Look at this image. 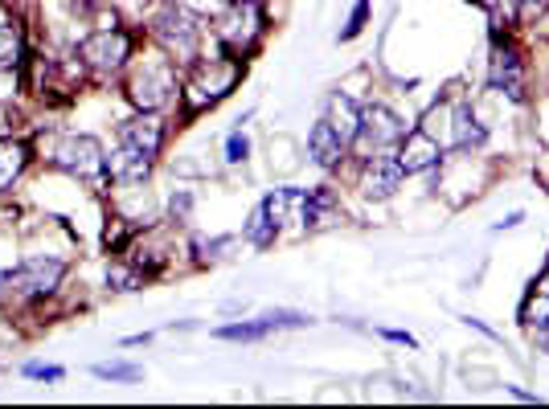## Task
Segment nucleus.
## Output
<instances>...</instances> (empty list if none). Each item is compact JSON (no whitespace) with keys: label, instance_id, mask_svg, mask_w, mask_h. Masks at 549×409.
Returning a JSON list of instances; mask_svg holds the SVG:
<instances>
[{"label":"nucleus","instance_id":"1","mask_svg":"<svg viewBox=\"0 0 549 409\" xmlns=\"http://www.w3.org/2000/svg\"><path fill=\"white\" fill-rule=\"evenodd\" d=\"M242 58H201V62H193V74H189V82H185V107L197 115V111H205V107H214V103H222L230 90L238 86V78H242Z\"/></svg>","mask_w":549,"mask_h":409},{"label":"nucleus","instance_id":"2","mask_svg":"<svg viewBox=\"0 0 549 409\" xmlns=\"http://www.w3.org/2000/svg\"><path fill=\"white\" fill-rule=\"evenodd\" d=\"M406 131H410V127H406L390 107L369 103V107H361V127H357V135H353V144H357L361 160H369V156L394 152V148L406 140Z\"/></svg>","mask_w":549,"mask_h":409},{"label":"nucleus","instance_id":"3","mask_svg":"<svg viewBox=\"0 0 549 409\" xmlns=\"http://www.w3.org/2000/svg\"><path fill=\"white\" fill-rule=\"evenodd\" d=\"M152 37L164 45L177 62H197V41H201V25L193 21V13L185 5H168L152 17Z\"/></svg>","mask_w":549,"mask_h":409},{"label":"nucleus","instance_id":"4","mask_svg":"<svg viewBox=\"0 0 549 409\" xmlns=\"http://www.w3.org/2000/svg\"><path fill=\"white\" fill-rule=\"evenodd\" d=\"M50 160L78 180H95V185L111 176V164H107L99 140H91V135H62L58 148L50 152Z\"/></svg>","mask_w":549,"mask_h":409},{"label":"nucleus","instance_id":"5","mask_svg":"<svg viewBox=\"0 0 549 409\" xmlns=\"http://www.w3.org/2000/svg\"><path fill=\"white\" fill-rule=\"evenodd\" d=\"M263 13H259V5H234L218 17V37H222V45L234 54V58H246V54H255V45H259V37H263Z\"/></svg>","mask_w":549,"mask_h":409},{"label":"nucleus","instance_id":"6","mask_svg":"<svg viewBox=\"0 0 549 409\" xmlns=\"http://www.w3.org/2000/svg\"><path fill=\"white\" fill-rule=\"evenodd\" d=\"M177 90V74L164 58L156 62H144L132 78H128V99L140 107V111H160Z\"/></svg>","mask_w":549,"mask_h":409},{"label":"nucleus","instance_id":"7","mask_svg":"<svg viewBox=\"0 0 549 409\" xmlns=\"http://www.w3.org/2000/svg\"><path fill=\"white\" fill-rule=\"evenodd\" d=\"M78 54H82V62H87V66L111 74V70H119L123 62H128V54H132V37L123 33V29H99V33H91L87 41L78 45Z\"/></svg>","mask_w":549,"mask_h":409},{"label":"nucleus","instance_id":"8","mask_svg":"<svg viewBox=\"0 0 549 409\" xmlns=\"http://www.w3.org/2000/svg\"><path fill=\"white\" fill-rule=\"evenodd\" d=\"M66 275V262L58 258H25L13 270V291L17 295H50Z\"/></svg>","mask_w":549,"mask_h":409},{"label":"nucleus","instance_id":"9","mask_svg":"<svg viewBox=\"0 0 549 409\" xmlns=\"http://www.w3.org/2000/svg\"><path fill=\"white\" fill-rule=\"evenodd\" d=\"M402 164H398V152H382V156H369L365 160V172H361V193L373 197V201H386L394 197V189L402 185Z\"/></svg>","mask_w":549,"mask_h":409},{"label":"nucleus","instance_id":"10","mask_svg":"<svg viewBox=\"0 0 549 409\" xmlns=\"http://www.w3.org/2000/svg\"><path fill=\"white\" fill-rule=\"evenodd\" d=\"M439 160H443V148H439V140H435L427 127L406 131V140L398 144V164H402L406 176H410V172H427V168H435Z\"/></svg>","mask_w":549,"mask_h":409},{"label":"nucleus","instance_id":"11","mask_svg":"<svg viewBox=\"0 0 549 409\" xmlns=\"http://www.w3.org/2000/svg\"><path fill=\"white\" fill-rule=\"evenodd\" d=\"M488 82L496 90H504L509 99H525V66H521V54L513 45H496L492 50V66H488Z\"/></svg>","mask_w":549,"mask_h":409},{"label":"nucleus","instance_id":"12","mask_svg":"<svg viewBox=\"0 0 549 409\" xmlns=\"http://www.w3.org/2000/svg\"><path fill=\"white\" fill-rule=\"evenodd\" d=\"M119 144H128L144 156H156L160 144H164V123L156 119V111H144L140 119H128L119 127Z\"/></svg>","mask_w":549,"mask_h":409},{"label":"nucleus","instance_id":"13","mask_svg":"<svg viewBox=\"0 0 549 409\" xmlns=\"http://www.w3.org/2000/svg\"><path fill=\"white\" fill-rule=\"evenodd\" d=\"M345 140H341V131H336L328 119H320L312 131H308V156L320 164V168H341L345 160Z\"/></svg>","mask_w":549,"mask_h":409},{"label":"nucleus","instance_id":"14","mask_svg":"<svg viewBox=\"0 0 549 409\" xmlns=\"http://www.w3.org/2000/svg\"><path fill=\"white\" fill-rule=\"evenodd\" d=\"M484 140H488V131L476 123L472 103L468 99H455V107H451V148L468 152V148H480Z\"/></svg>","mask_w":549,"mask_h":409},{"label":"nucleus","instance_id":"15","mask_svg":"<svg viewBox=\"0 0 549 409\" xmlns=\"http://www.w3.org/2000/svg\"><path fill=\"white\" fill-rule=\"evenodd\" d=\"M107 164H111V176L123 180V185H140V180L152 172V156H144V152H136L128 144H119V152Z\"/></svg>","mask_w":549,"mask_h":409},{"label":"nucleus","instance_id":"16","mask_svg":"<svg viewBox=\"0 0 549 409\" xmlns=\"http://www.w3.org/2000/svg\"><path fill=\"white\" fill-rule=\"evenodd\" d=\"M328 123L341 131L345 144H353V135H357V127H361V107H357L349 95H332V103H328Z\"/></svg>","mask_w":549,"mask_h":409},{"label":"nucleus","instance_id":"17","mask_svg":"<svg viewBox=\"0 0 549 409\" xmlns=\"http://www.w3.org/2000/svg\"><path fill=\"white\" fill-rule=\"evenodd\" d=\"M242 234H246V242H250V246L267 250V246L279 238V221L267 213V205H255V213H250V221L242 225Z\"/></svg>","mask_w":549,"mask_h":409},{"label":"nucleus","instance_id":"18","mask_svg":"<svg viewBox=\"0 0 549 409\" xmlns=\"http://www.w3.org/2000/svg\"><path fill=\"white\" fill-rule=\"evenodd\" d=\"M29 164V148L21 140H0V189H9Z\"/></svg>","mask_w":549,"mask_h":409},{"label":"nucleus","instance_id":"19","mask_svg":"<svg viewBox=\"0 0 549 409\" xmlns=\"http://www.w3.org/2000/svg\"><path fill=\"white\" fill-rule=\"evenodd\" d=\"M271 332H279V328H275V320H271V315H263V320L226 324V328H218L214 336H218V340H242V344H250V340H267Z\"/></svg>","mask_w":549,"mask_h":409},{"label":"nucleus","instance_id":"20","mask_svg":"<svg viewBox=\"0 0 549 409\" xmlns=\"http://www.w3.org/2000/svg\"><path fill=\"white\" fill-rule=\"evenodd\" d=\"M521 324H525V328H537V332L549 328V291H541V287L529 291V299H525V307H521Z\"/></svg>","mask_w":549,"mask_h":409},{"label":"nucleus","instance_id":"21","mask_svg":"<svg viewBox=\"0 0 549 409\" xmlns=\"http://www.w3.org/2000/svg\"><path fill=\"white\" fill-rule=\"evenodd\" d=\"M25 58V41L17 25H0V70H13Z\"/></svg>","mask_w":549,"mask_h":409},{"label":"nucleus","instance_id":"22","mask_svg":"<svg viewBox=\"0 0 549 409\" xmlns=\"http://www.w3.org/2000/svg\"><path fill=\"white\" fill-rule=\"evenodd\" d=\"M99 381H115V385H136L144 377L140 365H128V360H111V365H95Z\"/></svg>","mask_w":549,"mask_h":409},{"label":"nucleus","instance_id":"23","mask_svg":"<svg viewBox=\"0 0 549 409\" xmlns=\"http://www.w3.org/2000/svg\"><path fill=\"white\" fill-rule=\"evenodd\" d=\"M107 287H115V291H136V287H140V270H136V266H132V270L111 266V270H107Z\"/></svg>","mask_w":549,"mask_h":409},{"label":"nucleus","instance_id":"24","mask_svg":"<svg viewBox=\"0 0 549 409\" xmlns=\"http://www.w3.org/2000/svg\"><path fill=\"white\" fill-rule=\"evenodd\" d=\"M365 21H369V0H357V9H353V17H349V25H345L341 41H353V37L365 29Z\"/></svg>","mask_w":549,"mask_h":409},{"label":"nucleus","instance_id":"25","mask_svg":"<svg viewBox=\"0 0 549 409\" xmlns=\"http://www.w3.org/2000/svg\"><path fill=\"white\" fill-rule=\"evenodd\" d=\"M246 156H250V140H246L242 131H234L230 140H226V160H230V164H242Z\"/></svg>","mask_w":549,"mask_h":409},{"label":"nucleus","instance_id":"26","mask_svg":"<svg viewBox=\"0 0 549 409\" xmlns=\"http://www.w3.org/2000/svg\"><path fill=\"white\" fill-rule=\"evenodd\" d=\"M25 377H33V381H62L66 377V369H58V365H25Z\"/></svg>","mask_w":549,"mask_h":409},{"label":"nucleus","instance_id":"27","mask_svg":"<svg viewBox=\"0 0 549 409\" xmlns=\"http://www.w3.org/2000/svg\"><path fill=\"white\" fill-rule=\"evenodd\" d=\"M168 205H173V217H185L189 205H193V197L189 193H173V201H168Z\"/></svg>","mask_w":549,"mask_h":409},{"label":"nucleus","instance_id":"28","mask_svg":"<svg viewBox=\"0 0 549 409\" xmlns=\"http://www.w3.org/2000/svg\"><path fill=\"white\" fill-rule=\"evenodd\" d=\"M382 336H386V340H394V344H406V348H414V344H418L410 332H398V328H382Z\"/></svg>","mask_w":549,"mask_h":409},{"label":"nucleus","instance_id":"29","mask_svg":"<svg viewBox=\"0 0 549 409\" xmlns=\"http://www.w3.org/2000/svg\"><path fill=\"white\" fill-rule=\"evenodd\" d=\"M521 221H525V213L517 209V213H509V217H504V221L496 225V230H513V225H521Z\"/></svg>","mask_w":549,"mask_h":409},{"label":"nucleus","instance_id":"30","mask_svg":"<svg viewBox=\"0 0 549 409\" xmlns=\"http://www.w3.org/2000/svg\"><path fill=\"white\" fill-rule=\"evenodd\" d=\"M177 5H185V9H205L209 0H177Z\"/></svg>","mask_w":549,"mask_h":409},{"label":"nucleus","instance_id":"31","mask_svg":"<svg viewBox=\"0 0 549 409\" xmlns=\"http://www.w3.org/2000/svg\"><path fill=\"white\" fill-rule=\"evenodd\" d=\"M541 180H545V185H549V160L541 164Z\"/></svg>","mask_w":549,"mask_h":409},{"label":"nucleus","instance_id":"32","mask_svg":"<svg viewBox=\"0 0 549 409\" xmlns=\"http://www.w3.org/2000/svg\"><path fill=\"white\" fill-rule=\"evenodd\" d=\"M238 5H263V0H238Z\"/></svg>","mask_w":549,"mask_h":409},{"label":"nucleus","instance_id":"33","mask_svg":"<svg viewBox=\"0 0 549 409\" xmlns=\"http://www.w3.org/2000/svg\"><path fill=\"white\" fill-rule=\"evenodd\" d=\"M82 5H103V0H82Z\"/></svg>","mask_w":549,"mask_h":409}]
</instances>
